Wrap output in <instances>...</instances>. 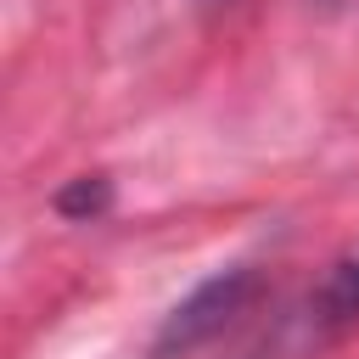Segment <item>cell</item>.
Segmentation results:
<instances>
[{"mask_svg": "<svg viewBox=\"0 0 359 359\" xmlns=\"http://www.w3.org/2000/svg\"><path fill=\"white\" fill-rule=\"evenodd\" d=\"M252 292H258V269H252V264H230V269L208 275L191 297H180V303L163 314V325H157V337H151V359H185V353L208 348L236 314H247Z\"/></svg>", "mask_w": 359, "mask_h": 359, "instance_id": "1", "label": "cell"}, {"mask_svg": "<svg viewBox=\"0 0 359 359\" xmlns=\"http://www.w3.org/2000/svg\"><path fill=\"white\" fill-rule=\"evenodd\" d=\"M107 202H112V185H107L101 174H84V180H73V185L56 196V208H62L67 219H90V213H107Z\"/></svg>", "mask_w": 359, "mask_h": 359, "instance_id": "2", "label": "cell"}]
</instances>
